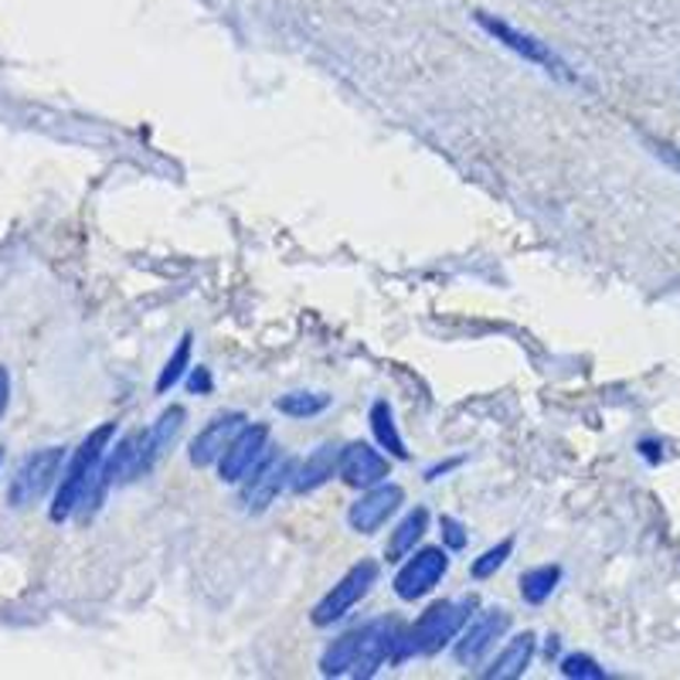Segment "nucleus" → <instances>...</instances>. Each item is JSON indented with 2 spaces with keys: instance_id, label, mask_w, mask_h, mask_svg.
Here are the masks:
<instances>
[{
  "instance_id": "nucleus-1",
  "label": "nucleus",
  "mask_w": 680,
  "mask_h": 680,
  "mask_svg": "<svg viewBox=\"0 0 680 680\" xmlns=\"http://www.w3.org/2000/svg\"><path fill=\"white\" fill-rule=\"evenodd\" d=\"M402 623L371 619L344 636H337L320 657L323 677H374L385 663L402 660Z\"/></svg>"
},
{
  "instance_id": "nucleus-2",
  "label": "nucleus",
  "mask_w": 680,
  "mask_h": 680,
  "mask_svg": "<svg viewBox=\"0 0 680 680\" xmlns=\"http://www.w3.org/2000/svg\"><path fill=\"white\" fill-rule=\"evenodd\" d=\"M117 436V426L106 423L99 429H92L83 446L75 449V457L68 460L62 480H58V490H55V504H52V520H68L75 511H79L96 490V480H99V467L109 452V442Z\"/></svg>"
},
{
  "instance_id": "nucleus-3",
  "label": "nucleus",
  "mask_w": 680,
  "mask_h": 680,
  "mask_svg": "<svg viewBox=\"0 0 680 680\" xmlns=\"http://www.w3.org/2000/svg\"><path fill=\"white\" fill-rule=\"evenodd\" d=\"M473 599H442L415 619L402 636V660L405 657H432L463 633L470 623Z\"/></svg>"
},
{
  "instance_id": "nucleus-4",
  "label": "nucleus",
  "mask_w": 680,
  "mask_h": 680,
  "mask_svg": "<svg viewBox=\"0 0 680 680\" xmlns=\"http://www.w3.org/2000/svg\"><path fill=\"white\" fill-rule=\"evenodd\" d=\"M377 575H382V569H377V561H371V558H361L358 564H351V569L337 579V585L314 606V616H310L314 626H333L337 619H344L374 589Z\"/></svg>"
},
{
  "instance_id": "nucleus-5",
  "label": "nucleus",
  "mask_w": 680,
  "mask_h": 680,
  "mask_svg": "<svg viewBox=\"0 0 680 680\" xmlns=\"http://www.w3.org/2000/svg\"><path fill=\"white\" fill-rule=\"evenodd\" d=\"M62 460H65L62 446H45L24 457V463L11 476V490H8L11 507H31L42 501L62 473Z\"/></svg>"
},
{
  "instance_id": "nucleus-6",
  "label": "nucleus",
  "mask_w": 680,
  "mask_h": 680,
  "mask_svg": "<svg viewBox=\"0 0 680 680\" xmlns=\"http://www.w3.org/2000/svg\"><path fill=\"white\" fill-rule=\"evenodd\" d=\"M476 24L494 37V42H501L504 48H511L514 55H520L524 62H531V65H538V68H545V72H551V75H558V79H575V75L569 72V65H564L545 42H538L535 34H527V31H520V28H514V24H507V21H501V18H494V14H486V11H476Z\"/></svg>"
},
{
  "instance_id": "nucleus-7",
  "label": "nucleus",
  "mask_w": 680,
  "mask_h": 680,
  "mask_svg": "<svg viewBox=\"0 0 680 680\" xmlns=\"http://www.w3.org/2000/svg\"><path fill=\"white\" fill-rule=\"evenodd\" d=\"M289 476H293V460L289 457H279V452H270L266 460H262L245 480H242V490H239V504L245 514H262L276 504V497L289 486Z\"/></svg>"
},
{
  "instance_id": "nucleus-8",
  "label": "nucleus",
  "mask_w": 680,
  "mask_h": 680,
  "mask_svg": "<svg viewBox=\"0 0 680 680\" xmlns=\"http://www.w3.org/2000/svg\"><path fill=\"white\" fill-rule=\"evenodd\" d=\"M446 572H449L446 548H419V551H412V558H405V564L395 575V595L405 599V602L423 599V595H429L442 582Z\"/></svg>"
},
{
  "instance_id": "nucleus-9",
  "label": "nucleus",
  "mask_w": 680,
  "mask_h": 680,
  "mask_svg": "<svg viewBox=\"0 0 680 680\" xmlns=\"http://www.w3.org/2000/svg\"><path fill=\"white\" fill-rule=\"evenodd\" d=\"M266 457H270V426H259V423L245 426L218 460V476L221 483H242Z\"/></svg>"
},
{
  "instance_id": "nucleus-10",
  "label": "nucleus",
  "mask_w": 680,
  "mask_h": 680,
  "mask_svg": "<svg viewBox=\"0 0 680 680\" xmlns=\"http://www.w3.org/2000/svg\"><path fill=\"white\" fill-rule=\"evenodd\" d=\"M405 504V490L398 483H377V486H368L364 494L351 504L348 511V524L351 531L358 535H374L382 531V527L388 524V517Z\"/></svg>"
},
{
  "instance_id": "nucleus-11",
  "label": "nucleus",
  "mask_w": 680,
  "mask_h": 680,
  "mask_svg": "<svg viewBox=\"0 0 680 680\" xmlns=\"http://www.w3.org/2000/svg\"><path fill=\"white\" fill-rule=\"evenodd\" d=\"M507 629H511L507 610H486L473 623L463 626L457 647H452V657H457V663H463V667H473L497 647V639H504Z\"/></svg>"
},
{
  "instance_id": "nucleus-12",
  "label": "nucleus",
  "mask_w": 680,
  "mask_h": 680,
  "mask_svg": "<svg viewBox=\"0 0 680 680\" xmlns=\"http://www.w3.org/2000/svg\"><path fill=\"white\" fill-rule=\"evenodd\" d=\"M388 473H392L388 457H382V452H377L374 446H368V442H348L344 449H340L337 476L344 480L348 486L368 490V486L385 483Z\"/></svg>"
},
{
  "instance_id": "nucleus-13",
  "label": "nucleus",
  "mask_w": 680,
  "mask_h": 680,
  "mask_svg": "<svg viewBox=\"0 0 680 680\" xmlns=\"http://www.w3.org/2000/svg\"><path fill=\"white\" fill-rule=\"evenodd\" d=\"M245 415L242 412H224L218 415V419H211L195 439H191V449H187V460H191V467H215L224 449L232 446V439L245 429Z\"/></svg>"
},
{
  "instance_id": "nucleus-14",
  "label": "nucleus",
  "mask_w": 680,
  "mask_h": 680,
  "mask_svg": "<svg viewBox=\"0 0 680 680\" xmlns=\"http://www.w3.org/2000/svg\"><path fill=\"white\" fill-rule=\"evenodd\" d=\"M184 423H187V412H184L180 405H171V408L161 415V419L143 432V449H140V476H143V473H150V470H154V467L167 457V449L177 442V436H180Z\"/></svg>"
},
{
  "instance_id": "nucleus-15",
  "label": "nucleus",
  "mask_w": 680,
  "mask_h": 680,
  "mask_svg": "<svg viewBox=\"0 0 680 680\" xmlns=\"http://www.w3.org/2000/svg\"><path fill=\"white\" fill-rule=\"evenodd\" d=\"M337 463H340V449L337 446H317L307 460L293 463V476H289V490L293 494H314L323 483H330L337 476Z\"/></svg>"
},
{
  "instance_id": "nucleus-16",
  "label": "nucleus",
  "mask_w": 680,
  "mask_h": 680,
  "mask_svg": "<svg viewBox=\"0 0 680 680\" xmlns=\"http://www.w3.org/2000/svg\"><path fill=\"white\" fill-rule=\"evenodd\" d=\"M535 650H538L535 633L514 636L511 644L497 654V660L483 670V677H486V680H514V677H524L527 667H531V660H535Z\"/></svg>"
},
{
  "instance_id": "nucleus-17",
  "label": "nucleus",
  "mask_w": 680,
  "mask_h": 680,
  "mask_svg": "<svg viewBox=\"0 0 680 680\" xmlns=\"http://www.w3.org/2000/svg\"><path fill=\"white\" fill-rule=\"evenodd\" d=\"M426 531H429V511H426V507L408 511V514L398 520V527L392 531V538H388V548H385L388 561H402L405 555H412L415 545L423 541Z\"/></svg>"
},
{
  "instance_id": "nucleus-18",
  "label": "nucleus",
  "mask_w": 680,
  "mask_h": 680,
  "mask_svg": "<svg viewBox=\"0 0 680 680\" xmlns=\"http://www.w3.org/2000/svg\"><path fill=\"white\" fill-rule=\"evenodd\" d=\"M368 419H371V432H374L377 446L388 449V457H395V460H408V449H405V439H402V432H398L395 412H392V405H388L385 398H377V402L371 405Z\"/></svg>"
},
{
  "instance_id": "nucleus-19",
  "label": "nucleus",
  "mask_w": 680,
  "mask_h": 680,
  "mask_svg": "<svg viewBox=\"0 0 680 680\" xmlns=\"http://www.w3.org/2000/svg\"><path fill=\"white\" fill-rule=\"evenodd\" d=\"M558 582H561L558 564H538V569L520 575V599L531 602V606H541V602L558 589Z\"/></svg>"
},
{
  "instance_id": "nucleus-20",
  "label": "nucleus",
  "mask_w": 680,
  "mask_h": 680,
  "mask_svg": "<svg viewBox=\"0 0 680 680\" xmlns=\"http://www.w3.org/2000/svg\"><path fill=\"white\" fill-rule=\"evenodd\" d=\"M191 333H184L180 337V344H177V351L167 358V364L161 368V374H157V392L161 395H167L174 385H180L184 382V374L191 371Z\"/></svg>"
},
{
  "instance_id": "nucleus-21",
  "label": "nucleus",
  "mask_w": 680,
  "mask_h": 680,
  "mask_svg": "<svg viewBox=\"0 0 680 680\" xmlns=\"http://www.w3.org/2000/svg\"><path fill=\"white\" fill-rule=\"evenodd\" d=\"M327 405H330V398L320 392H286L276 398V412L289 415V419H314V415H320Z\"/></svg>"
},
{
  "instance_id": "nucleus-22",
  "label": "nucleus",
  "mask_w": 680,
  "mask_h": 680,
  "mask_svg": "<svg viewBox=\"0 0 680 680\" xmlns=\"http://www.w3.org/2000/svg\"><path fill=\"white\" fill-rule=\"evenodd\" d=\"M511 555H514V538H504L501 545L486 548V551H483V555L470 564L473 579H490V575H497V569H504Z\"/></svg>"
},
{
  "instance_id": "nucleus-23",
  "label": "nucleus",
  "mask_w": 680,
  "mask_h": 680,
  "mask_svg": "<svg viewBox=\"0 0 680 680\" xmlns=\"http://www.w3.org/2000/svg\"><path fill=\"white\" fill-rule=\"evenodd\" d=\"M561 673L564 677H579V680H602L606 677V670H602L592 657L585 654H569L561 660Z\"/></svg>"
},
{
  "instance_id": "nucleus-24",
  "label": "nucleus",
  "mask_w": 680,
  "mask_h": 680,
  "mask_svg": "<svg viewBox=\"0 0 680 680\" xmlns=\"http://www.w3.org/2000/svg\"><path fill=\"white\" fill-rule=\"evenodd\" d=\"M439 527H442V541H446V548H452V551L467 548V531H463V524H460L457 517H442Z\"/></svg>"
},
{
  "instance_id": "nucleus-25",
  "label": "nucleus",
  "mask_w": 680,
  "mask_h": 680,
  "mask_svg": "<svg viewBox=\"0 0 680 680\" xmlns=\"http://www.w3.org/2000/svg\"><path fill=\"white\" fill-rule=\"evenodd\" d=\"M187 392L191 395H208L211 392V371L205 364L191 368V374H187Z\"/></svg>"
},
{
  "instance_id": "nucleus-26",
  "label": "nucleus",
  "mask_w": 680,
  "mask_h": 680,
  "mask_svg": "<svg viewBox=\"0 0 680 680\" xmlns=\"http://www.w3.org/2000/svg\"><path fill=\"white\" fill-rule=\"evenodd\" d=\"M650 146H654V154L660 157V161H667L673 171H680V150L677 146H670V143H663V140H647Z\"/></svg>"
},
{
  "instance_id": "nucleus-27",
  "label": "nucleus",
  "mask_w": 680,
  "mask_h": 680,
  "mask_svg": "<svg viewBox=\"0 0 680 680\" xmlns=\"http://www.w3.org/2000/svg\"><path fill=\"white\" fill-rule=\"evenodd\" d=\"M8 402H11V374H8V368H0V419H4Z\"/></svg>"
},
{
  "instance_id": "nucleus-28",
  "label": "nucleus",
  "mask_w": 680,
  "mask_h": 680,
  "mask_svg": "<svg viewBox=\"0 0 680 680\" xmlns=\"http://www.w3.org/2000/svg\"><path fill=\"white\" fill-rule=\"evenodd\" d=\"M0 463H4V446H0Z\"/></svg>"
}]
</instances>
